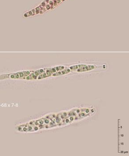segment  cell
Here are the masks:
<instances>
[{
    "mask_svg": "<svg viewBox=\"0 0 129 156\" xmlns=\"http://www.w3.org/2000/svg\"><path fill=\"white\" fill-rule=\"evenodd\" d=\"M44 72V70H43V69L38 70V71H36L33 74H31L30 76L26 78V79L27 80H35L39 75H40Z\"/></svg>",
    "mask_w": 129,
    "mask_h": 156,
    "instance_id": "1",
    "label": "cell"
},
{
    "mask_svg": "<svg viewBox=\"0 0 129 156\" xmlns=\"http://www.w3.org/2000/svg\"><path fill=\"white\" fill-rule=\"evenodd\" d=\"M96 68V66L94 65H86L82 66L81 68L78 69L77 72H86V71H90V70H93Z\"/></svg>",
    "mask_w": 129,
    "mask_h": 156,
    "instance_id": "2",
    "label": "cell"
},
{
    "mask_svg": "<svg viewBox=\"0 0 129 156\" xmlns=\"http://www.w3.org/2000/svg\"><path fill=\"white\" fill-rule=\"evenodd\" d=\"M64 68V66H59L58 67H54V68H52V69H50V70H47V72L51 73L52 75L53 73H55V72H58V71H61V70H63Z\"/></svg>",
    "mask_w": 129,
    "mask_h": 156,
    "instance_id": "3",
    "label": "cell"
},
{
    "mask_svg": "<svg viewBox=\"0 0 129 156\" xmlns=\"http://www.w3.org/2000/svg\"><path fill=\"white\" fill-rule=\"evenodd\" d=\"M71 72V70L70 69H65V70L58 71V72H55V73L53 74V76H60V75H65V74L70 73Z\"/></svg>",
    "mask_w": 129,
    "mask_h": 156,
    "instance_id": "4",
    "label": "cell"
},
{
    "mask_svg": "<svg viewBox=\"0 0 129 156\" xmlns=\"http://www.w3.org/2000/svg\"><path fill=\"white\" fill-rule=\"evenodd\" d=\"M36 14V9H33L31 11H30L28 12H27L26 14H24V16L26 17H29V16H32Z\"/></svg>",
    "mask_w": 129,
    "mask_h": 156,
    "instance_id": "5",
    "label": "cell"
},
{
    "mask_svg": "<svg viewBox=\"0 0 129 156\" xmlns=\"http://www.w3.org/2000/svg\"><path fill=\"white\" fill-rule=\"evenodd\" d=\"M85 65L84 64H79V65H75V66H71L70 67V69L71 70H78V69L81 68L82 66H85Z\"/></svg>",
    "mask_w": 129,
    "mask_h": 156,
    "instance_id": "6",
    "label": "cell"
},
{
    "mask_svg": "<svg viewBox=\"0 0 129 156\" xmlns=\"http://www.w3.org/2000/svg\"><path fill=\"white\" fill-rule=\"evenodd\" d=\"M51 6H50V5H47V6H46V9H47V10L50 9L51 8Z\"/></svg>",
    "mask_w": 129,
    "mask_h": 156,
    "instance_id": "7",
    "label": "cell"
},
{
    "mask_svg": "<svg viewBox=\"0 0 129 156\" xmlns=\"http://www.w3.org/2000/svg\"><path fill=\"white\" fill-rule=\"evenodd\" d=\"M51 1H54V0H51Z\"/></svg>",
    "mask_w": 129,
    "mask_h": 156,
    "instance_id": "8",
    "label": "cell"
}]
</instances>
